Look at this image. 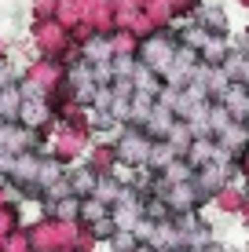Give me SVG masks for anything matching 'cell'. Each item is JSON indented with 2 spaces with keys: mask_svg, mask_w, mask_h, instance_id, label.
Instances as JSON below:
<instances>
[{
  "mask_svg": "<svg viewBox=\"0 0 249 252\" xmlns=\"http://www.w3.org/2000/svg\"><path fill=\"white\" fill-rule=\"evenodd\" d=\"M4 125H7V117H4V114H0V128H4Z\"/></svg>",
  "mask_w": 249,
  "mask_h": 252,
  "instance_id": "obj_7",
  "label": "cell"
},
{
  "mask_svg": "<svg viewBox=\"0 0 249 252\" xmlns=\"http://www.w3.org/2000/svg\"><path fill=\"white\" fill-rule=\"evenodd\" d=\"M205 252H220V249H205Z\"/></svg>",
  "mask_w": 249,
  "mask_h": 252,
  "instance_id": "obj_8",
  "label": "cell"
},
{
  "mask_svg": "<svg viewBox=\"0 0 249 252\" xmlns=\"http://www.w3.org/2000/svg\"><path fill=\"white\" fill-rule=\"evenodd\" d=\"M70 190H73V194H81V197H88L92 190H96L92 172H73V176H70Z\"/></svg>",
  "mask_w": 249,
  "mask_h": 252,
  "instance_id": "obj_5",
  "label": "cell"
},
{
  "mask_svg": "<svg viewBox=\"0 0 249 252\" xmlns=\"http://www.w3.org/2000/svg\"><path fill=\"white\" fill-rule=\"evenodd\" d=\"M150 143H154V139L143 132L140 125H136L132 132L121 135V143H117V158H121L125 164H147V158H150Z\"/></svg>",
  "mask_w": 249,
  "mask_h": 252,
  "instance_id": "obj_1",
  "label": "cell"
},
{
  "mask_svg": "<svg viewBox=\"0 0 249 252\" xmlns=\"http://www.w3.org/2000/svg\"><path fill=\"white\" fill-rule=\"evenodd\" d=\"M77 208H81V201H77V194H63V201L55 205V212L63 216V220H73V216H77Z\"/></svg>",
  "mask_w": 249,
  "mask_h": 252,
  "instance_id": "obj_6",
  "label": "cell"
},
{
  "mask_svg": "<svg viewBox=\"0 0 249 252\" xmlns=\"http://www.w3.org/2000/svg\"><path fill=\"white\" fill-rule=\"evenodd\" d=\"M15 117H19L26 128H37L40 121H44V102H40V99H22V102H19V114H15Z\"/></svg>",
  "mask_w": 249,
  "mask_h": 252,
  "instance_id": "obj_2",
  "label": "cell"
},
{
  "mask_svg": "<svg viewBox=\"0 0 249 252\" xmlns=\"http://www.w3.org/2000/svg\"><path fill=\"white\" fill-rule=\"evenodd\" d=\"M84 55H88L92 63H107V59H110V44H107V37H92L88 44H84Z\"/></svg>",
  "mask_w": 249,
  "mask_h": 252,
  "instance_id": "obj_4",
  "label": "cell"
},
{
  "mask_svg": "<svg viewBox=\"0 0 249 252\" xmlns=\"http://www.w3.org/2000/svg\"><path fill=\"white\" fill-rule=\"evenodd\" d=\"M107 212H110V205H103L96 194H88V197L81 201V208H77V216H81L84 223H96V220H103Z\"/></svg>",
  "mask_w": 249,
  "mask_h": 252,
  "instance_id": "obj_3",
  "label": "cell"
}]
</instances>
